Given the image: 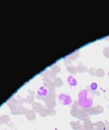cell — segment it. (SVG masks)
I'll list each match as a JSON object with an SVG mask.
<instances>
[{
    "instance_id": "1",
    "label": "cell",
    "mask_w": 109,
    "mask_h": 130,
    "mask_svg": "<svg viewBox=\"0 0 109 130\" xmlns=\"http://www.w3.org/2000/svg\"><path fill=\"white\" fill-rule=\"evenodd\" d=\"M93 94L89 90H82L78 95V103L83 107H90L93 103Z\"/></svg>"
},
{
    "instance_id": "2",
    "label": "cell",
    "mask_w": 109,
    "mask_h": 130,
    "mask_svg": "<svg viewBox=\"0 0 109 130\" xmlns=\"http://www.w3.org/2000/svg\"><path fill=\"white\" fill-rule=\"evenodd\" d=\"M58 101L61 104L64 105H67L71 103V98L69 95L65 94H60L58 96Z\"/></svg>"
},
{
    "instance_id": "3",
    "label": "cell",
    "mask_w": 109,
    "mask_h": 130,
    "mask_svg": "<svg viewBox=\"0 0 109 130\" xmlns=\"http://www.w3.org/2000/svg\"><path fill=\"white\" fill-rule=\"evenodd\" d=\"M40 91H41V92L39 93V94H40V95H42V97H46L48 94V89H46V87H44L40 88Z\"/></svg>"
},
{
    "instance_id": "4",
    "label": "cell",
    "mask_w": 109,
    "mask_h": 130,
    "mask_svg": "<svg viewBox=\"0 0 109 130\" xmlns=\"http://www.w3.org/2000/svg\"><path fill=\"white\" fill-rule=\"evenodd\" d=\"M67 81H68V82H69V84L71 85H73V86H75L76 85V81L75 80V79H74V78H73L72 76H69V78H68V79H67Z\"/></svg>"
},
{
    "instance_id": "5",
    "label": "cell",
    "mask_w": 109,
    "mask_h": 130,
    "mask_svg": "<svg viewBox=\"0 0 109 130\" xmlns=\"http://www.w3.org/2000/svg\"><path fill=\"white\" fill-rule=\"evenodd\" d=\"M97 87H98L97 84L95 83H92V85H90V88H91V89H92V90H96V89H97Z\"/></svg>"
},
{
    "instance_id": "6",
    "label": "cell",
    "mask_w": 109,
    "mask_h": 130,
    "mask_svg": "<svg viewBox=\"0 0 109 130\" xmlns=\"http://www.w3.org/2000/svg\"><path fill=\"white\" fill-rule=\"evenodd\" d=\"M108 76H109V73H108Z\"/></svg>"
}]
</instances>
